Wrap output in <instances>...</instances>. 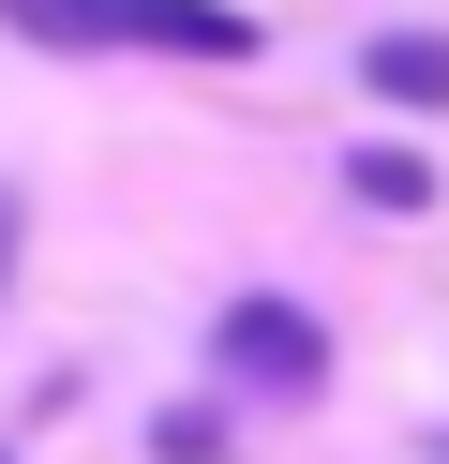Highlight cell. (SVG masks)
<instances>
[{"label": "cell", "instance_id": "6da1fadb", "mask_svg": "<svg viewBox=\"0 0 449 464\" xmlns=\"http://www.w3.org/2000/svg\"><path fill=\"white\" fill-rule=\"evenodd\" d=\"M0 31L60 45V61H255V15L239 0H0Z\"/></svg>", "mask_w": 449, "mask_h": 464}, {"label": "cell", "instance_id": "7a4b0ae2", "mask_svg": "<svg viewBox=\"0 0 449 464\" xmlns=\"http://www.w3.org/2000/svg\"><path fill=\"white\" fill-rule=\"evenodd\" d=\"M210 360H225V390H269V404H315L329 390V330L299 300H225L210 314Z\"/></svg>", "mask_w": 449, "mask_h": 464}, {"label": "cell", "instance_id": "3957f363", "mask_svg": "<svg viewBox=\"0 0 449 464\" xmlns=\"http://www.w3.org/2000/svg\"><path fill=\"white\" fill-rule=\"evenodd\" d=\"M359 91H375V105H419V121H449V31H375V45H359Z\"/></svg>", "mask_w": 449, "mask_h": 464}, {"label": "cell", "instance_id": "277c9868", "mask_svg": "<svg viewBox=\"0 0 449 464\" xmlns=\"http://www.w3.org/2000/svg\"><path fill=\"white\" fill-rule=\"evenodd\" d=\"M345 195L359 210H434V165L419 150H345Z\"/></svg>", "mask_w": 449, "mask_h": 464}, {"label": "cell", "instance_id": "5b68a950", "mask_svg": "<svg viewBox=\"0 0 449 464\" xmlns=\"http://www.w3.org/2000/svg\"><path fill=\"white\" fill-rule=\"evenodd\" d=\"M150 450H165V464H225V420H210V404H165V420H150Z\"/></svg>", "mask_w": 449, "mask_h": 464}, {"label": "cell", "instance_id": "8992f818", "mask_svg": "<svg viewBox=\"0 0 449 464\" xmlns=\"http://www.w3.org/2000/svg\"><path fill=\"white\" fill-rule=\"evenodd\" d=\"M15 240H30V210H15V180H0V285H15Z\"/></svg>", "mask_w": 449, "mask_h": 464}, {"label": "cell", "instance_id": "52a82bcc", "mask_svg": "<svg viewBox=\"0 0 449 464\" xmlns=\"http://www.w3.org/2000/svg\"><path fill=\"white\" fill-rule=\"evenodd\" d=\"M0 464H15V450H0Z\"/></svg>", "mask_w": 449, "mask_h": 464}]
</instances>
